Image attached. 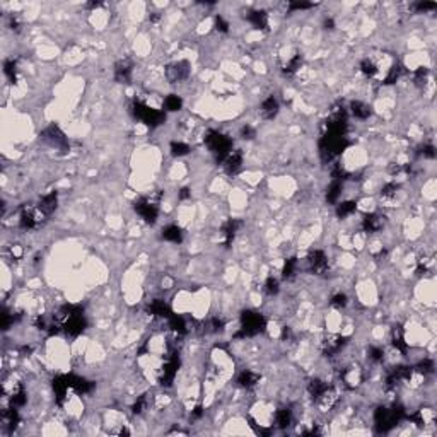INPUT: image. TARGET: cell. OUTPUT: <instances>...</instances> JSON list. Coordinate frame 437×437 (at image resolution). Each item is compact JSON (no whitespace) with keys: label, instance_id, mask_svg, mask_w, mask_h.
<instances>
[{"label":"cell","instance_id":"cell-31","mask_svg":"<svg viewBox=\"0 0 437 437\" xmlns=\"http://www.w3.org/2000/svg\"><path fill=\"white\" fill-rule=\"evenodd\" d=\"M360 72H362L365 77H374V75L379 72V69L371 58H365L360 62Z\"/></svg>","mask_w":437,"mask_h":437},{"label":"cell","instance_id":"cell-34","mask_svg":"<svg viewBox=\"0 0 437 437\" xmlns=\"http://www.w3.org/2000/svg\"><path fill=\"white\" fill-rule=\"evenodd\" d=\"M3 74H5V77L9 79L10 82H14L17 77V63L14 62V60H5V63H3Z\"/></svg>","mask_w":437,"mask_h":437},{"label":"cell","instance_id":"cell-44","mask_svg":"<svg viewBox=\"0 0 437 437\" xmlns=\"http://www.w3.org/2000/svg\"><path fill=\"white\" fill-rule=\"evenodd\" d=\"M241 137L245 138H248V140H251L253 137H255V128L253 127H249V125H246V127H243L241 128Z\"/></svg>","mask_w":437,"mask_h":437},{"label":"cell","instance_id":"cell-4","mask_svg":"<svg viewBox=\"0 0 437 437\" xmlns=\"http://www.w3.org/2000/svg\"><path fill=\"white\" fill-rule=\"evenodd\" d=\"M267 327V321L261 314L253 313V311H246L241 316V329L236 333V338H248V336H255L261 333Z\"/></svg>","mask_w":437,"mask_h":437},{"label":"cell","instance_id":"cell-38","mask_svg":"<svg viewBox=\"0 0 437 437\" xmlns=\"http://www.w3.org/2000/svg\"><path fill=\"white\" fill-rule=\"evenodd\" d=\"M329 304H331V306L335 307V309H343V307H345L347 304H349V299H347V296H345V294L338 292V294H335V296L331 297V300H329Z\"/></svg>","mask_w":437,"mask_h":437},{"label":"cell","instance_id":"cell-23","mask_svg":"<svg viewBox=\"0 0 437 437\" xmlns=\"http://www.w3.org/2000/svg\"><path fill=\"white\" fill-rule=\"evenodd\" d=\"M150 313H152V316H159V318H169L171 314V311H169V307H167V304L164 302V300H161V299H156V300H152V302H150Z\"/></svg>","mask_w":437,"mask_h":437},{"label":"cell","instance_id":"cell-41","mask_svg":"<svg viewBox=\"0 0 437 437\" xmlns=\"http://www.w3.org/2000/svg\"><path fill=\"white\" fill-rule=\"evenodd\" d=\"M145 408H147V396L144 395V396H140V398H138V400L134 403V413L140 415L142 411L145 410Z\"/></svg>","mask_w":437,"mask_h":437},{"label":"cell","instance_id":"cell-28","mask_svg":"<svg viewBox=\"0 0 437 437\" xmlns=\"http://www.w3.org/2000/svg\"><path fill=\"white\" fill-rule=\"evenodd\" d=\"M393 345L396 347V349L400 350V352H407V349H408V345H407V342H405V335H403V329H401L400 327L398 328H395L393 329Z\"/></svg>","mask_w":437,"mask_h":437},{"label":"cell","instance_id":"cell-43","mask_svg":"<svg viewBox=\"0 0 437 437\" xmlns=\"http://www.w3.org/2000/svg\"><path fill=\"white\" fill-rule=\"evenodd\" d=\"M216 27L218 31H222V33H227V31H229V23L222 16H217L216 17Z\"/></svg>","mask_w":437,"mask_h":437},{"label":"cell","instance_id":"cell-33","mask_svg":"<svg viewBox=\"0 0 437 437\" xmlns=\"http://www.w3.org/2000/svg\"><path fill=\"white\" fill-rule=\"evenodd\" d=\"M300 65H302V58H300V55H296V56H292V58L289 60L287 63H285L284 72L287 74V75H292V74H296L297 70L300 69Z\"/></svg>","mask_w":437,"mask_h":437},{"label":"cell","instance_id":"cell-35","mask_svg":"<svg viewBox=\"0 0 437 437\" xmlns=\"http://www.w3.org/2000/svg\"><path fill=\"white\" fill-rule=\"evenodd\" d=\"M190 152V145L185 144V142H173L171 144V154L176 157H181V156H186V154Z\"/></svg>","mask_w":437,"mask_h":437},{"label":"cell","instance_id":"cell-45","mask_svg":"<svg viewBox=\"0 0 437 437\" xmlns=\"http://www.w3.org/2000/svg\"><path fill=\"white\" fill-rule=\"evenodd\" d=\"M415 9H417L418 12H427V10L436 9V3H432V2H420V3H417V5H415Z\"/></svg>","mask_w":437,"mask_h":437},{"label":"cell","instance_id":"cell-12","mask_svg":"<svg viewBox=\"0 0 437 437\" xmlns=\"http://www.w3.org/2000/svg\"><path fill=\"white\" fill-rule=\"evenodd\" d=\"M241 167H243V152L239 149L231 150V152H229V156L224 159L225 173L231 174V176H234V174H238L239 171H241Z\"/></svg>","mask_w":437,"mask_h":437},{"label":"cell","instance_id":"cell-20","mask_svg":"<svg viewBox=\"0 0 437 437\" xmlns=\"http://www.w3.org/2000/svg\"><path fill=\"white\" fill-rule=\"evenodd\" d=\"M350 111H352V114L357 118V120H367V118L372 114L371 106H369L367 103H362V101H352V103H350Z\"/></svg>","mask_w":437,"mask_h":437},{"label":"cell","instance_id":"cell-47","mask_svg":"<svg viewBox=\"0 0 437 437\" xmlns=\"http://www.w3.org/2000/svg\"><path fill=\"white\" fill-rule=\"evenodd\" d=\"M190 196H191V193H190L188 188H183L180 191V200H186V198H190Z\"/></svg>","mask_w":437,"mask_h":437},{"label":"cell","instance_id":"cell-14","mask_svg":"<svg viewBox=\"0 0 437 437\" xmlns=\"http://www.w3.org/2000/svg\"><path fill=\"white\" fill-rule=\"evenodd\" d=\"M382 225H384V217L379 216V214H367L362 218V229L369 234L381 231Z\"/></svg>","mask_w":437,"mask_h":437},{"label":"cell","instance_id":"cell-13","mask_svg":"<svg viewBox=\"0 0 437 437\" xmlns=\"http://www.w3.org/2000/svg\"><path fill=\"white\" fill-rule=\"evenodd\" d=\"M132 72H134V65L130 60H120L114 65V79L120 84H128L132 81Z\"/></svg>","mask_w":437,"mask_h":437},{"label":"cell","instance_id":"cell-36","mask_svg":"<svg viewBox=\"0 0 437 437\" xmlns=\"http://www.w3.org/2000/svg\"><path fill=\"white\" fill-rule=\"evenodd\" d=\"M265 292L268 294V296H277L278 291H280V285H278V280L273 277H268L267 282H265Z\"/></svg>","mask_w":437,"mask_h":437},{"label":"cell","instance_id":"cell-24","mask_svg":"<svg viewBox=\"0 0 437 437\" xmlns=\"http://www.w3.org/2000/svg\"><path fill=\"white\" fill-rule=\"evenodd\" d=\"M248 19L256 29H267L268 27V14L265 10H255V12L249 14Z\"/></svg>","mask_w":437,"mask_h":437},{"label":"cell","instance_id":"cell-16","mask_svg":"<svg viewBox=\"0 0 437 437\" xmlns=\"http://www.w3.org/2000/svg\"><path fill=\"white\" fill-rule=\"evenodd\" d=\"M38 207L41 209V212L45 214L46 217H50L56 210V207H58V195H56L55 191L48 193V195H45L39 200Z\"/></svg>","mask_w":437,"mask_h":437},{"label":"cell","instance_id":"cell-11","mask_svg":"<svg viewBox=\"0 0 437 437\" xmlns=\"http://www.w3.org/2000/svg\"><path fill=\"white\" fill-rule=\"evenodd\" d=\"M307 265H309L311 272L316 275H321L328 270V256L325 251L321 249H314V251L309 253L307 256Z\"/></svg>","mask_w":437,"mask_h":437},{"label":"cell","instance_id":"cell-15","mask_svg":"<svg viewBox=\"0 0 437 437\" xmlns=\"http://www.w3.org/2000/svg\"><path fill=\"white\" fill-rule=\"evenodd\" d=\"M241 227H243V222L238 220V218H229V220L225 222L224 227H222V236H224L225 246H229L232 241H234L236 234H238V231Z\"/></svg>","mask_w":437,"mask_h":437},{"label":"cell","instance_id":"cell-7","mask_svg":"<svg viewBox=\"0 0 437 437\" xmlns=\"http://www.w3.org/2000/svg\"><path fill=\"white\" fill-rule=\"evenodd\" d=\"M159 200H161V193L137 200V202H135V212L144 218L145 222L154 224V222L157 220V217H159Z\"/></svg>","mask_w":437,"mask_h":437},{"label":"cell","instance_id":"cell-8","mask_svg":"<svg viewBox=\"0 0 437 437\" xmlns=\"http://www.w3.org/2000/svg\"><path fill=\"white\" fill-rule=\"evenodd\" d=\"M45 218H46V216L41 212V209H39L38 205L36 207H33V205H31V207H23L21 216H19V225L23 229H26V231H29V229L39 227Z\"/></svg>","mask_w":437,"mask_h":437},{"label":"cell","instance_id":"cell-26","mask_svg":"<svg viewBox=\"0 0 437 437\" xmlns=\"http://www.w3.org/2000/svg\"><path fill=\"white\" fill-rule=\"evenodd\" d=\"M163 238L166 239V241H171V243H181L183 241V232H181V229L178 227V225L171 224V225H167V227H164Z\"/></svg>","mask_w":437,"mask_h":437},{"label":"cell","instance_id":"cell-9","mask_svg":"<svg viewBox=\"0 0 437 437\" xmlns=\"http://www.w3.org/2000/svg\"><path fill=\"white\" fill-rule=\"evenodd\" d=\"M41 135H43V140H46L50 145L56 147V149H60V150L69 149V140H67L65 134H63L56 125H50L48 128L43 130Z\"/></svg>","mask_w":437,"mask_h":437},{"label":"cell","instance_id":"cell-3","mask_svg":"<svg viewBox=\"0 0 437 437\" xmlns=\"http://www.w3.org/2000/svg\"><path fill=\"white\" fill-rule=\"evenodd\" d=\"M205 145L209 147L210 152L216 156L218 163H224V159L229 156V152L232 150V142L229 137L218 134L216 130H210L205 137Z\"/></svg>","mask_w":437,"mask_h":437},{"label":"cell","instance_id":"cell-19","mask_svg":"<svg viewBox=\"0 0 437 437\" xmlns=\"http://www.w3.org/2000/svg\"><path fill=\"white\" fill-rule=\"evenodd\" d=\"M258 382H260V374H256L253 371H243L238 376V384L245 389H253Z\"/></svg>","mask_w":437,"mask_h":437},{"label":"cell","instance_id":"cell-18","mask_svg":"<svg viewBox=\"0 0 437 437\" xmlns=\"http://www.w3.org/2000/svg\"><path fill=\"white\" fill-rule=\"evenodd\" d=\"M260 113H261V116H263L265 120H273V118L277 116V113H278V101L273 98V96L267 98L263 103H261Z\"/></svg>","mask_w":437,"mask_h":437},{"label":"cell","instance_id":"cell-21","mask_svg":"<svg viewBox=\"0 0 437 437\" xmlns=\"http://www.w3.org/2000/svg\"><path fill=\"white\" fill-rule=\"evenodd\" d=\"M329 388V386L327 384L325 381H321V379H313V381L307 384V391H309L311 398H313L314 401H318L321 398V396L327 393V389Z\"/></svg>","mask_w":437,"mask_h":437},{"label":"cell","instance_id":"cell-17","mask_svg":"<svg viewBox=\"0 0 437 437\" xmlns=\"http://www.w3.org/2000/svg\"><path fill=\"white\" fill-rule=\"evenodd\" d=\"M347 345V338L342 335H336V336H331V338H328L327 342H325V354H328V355H336V354L342 352V349Z\"/></svg>","mask_w":437,"mask_h":437},{"label":"cell","instance_id":"cell-22","mask_svg":"<svg viewBox=\"0 0 437 437\" xmlns=\"http://www.w3.org/2000/svg\"><path fill=\"white\" fill-rule=\"evenodd\" d=\"M292 410L291 408H280L275 411V425L278 429H287L292 424Z\"/></svg>","mask_w":437,"mask_h":437},{"label":"cell","instance_id":"cell-37","mask_svg":"<svg viewBox=\"0 0 437 437\" xmlns=\"http://www.w3.org/2000/svg\"><path fill=\"white\" fill-rule=\"evenodd\" d=\"M401 72H403L401 65H393L391 69H389L388 75H386V77H384V84H395V82L400 79Z\"/></svg>","mask_w":437,"mask_h":437},{"label":"cell","instance_id":"cell-32","mask_svg":"<svg viewBox=\"0 0 437 437\" xmlns=\"http://www.w3.org/2000/svg\"><path fill=\"white\" fill-rule=\"evenodd\" d=\"M296 273H297V260H296V258H289V260L285 261V265H284L282 275H284V278L291 280V278L296 277Z\"/></svg>","mask_w":437,"mask_h":437},{"label":"cell","instance_id":"cell-46","mask_svg":"<svg viewBox=\"0 0 437 437\" xmlns=\"http://www.w3.org/2000/svg\"><path fill=\"white\" fill-rule=\"evenodd\" d=\"M313 7V3H302V2H297V3H291V9L292 10H304V9H309Z\"/></svg>","mask_w":437,"mask_h":437},{"label":"cell","instance_id":"cell-39","mask_svg":"<svg viewBox=\"0 0 437 437\" xmlns=\"http://www.w3.org/2000/svg\"><path fill=\"white\" fill-rule=\"evenodd\" d=\"M413 372H418V374H424V376L431 374V372H434V362H432L431 359H425L424 362H420L413 369Z\"/></svg>","mask_w":437,"mask_h":437},{"label":"cell","instance_id":"cell-6","mask_svg":"<svg viewBox=\"0 0 437 437\" xmlns=\"http://www.w3.org/2000/svg\"><path fill=\"white\" fill-rule=\"evenodd\" d=\"M132 111H134L137 120H140L142 123H145L147 127H152V128L163 125L164 120H166V113H164V111L154 109V108H150V106H147L145 103H140V101L134 103Z\"/></svg>","mask_w":437,"mask_h":437},{"label":"cell","instance_id":"cell-29","mask_svg":"<svg viewBox=\"0 0 437 437\" xmlns=\"http://www.w3.org/2000/svg\"><path fill=\"white\" fill-rule=\"evenodd\" d=\"M400 186L396 183H388V185L382 186L381 190V198L386 200V202H391V200L396 198V193H398Z\"/></svg>","mask_w":437,"mask_h":437},{"label":"cell","instance_id":"cell-27","mask_svg":"<svg viewBox=\"0 0 437 437\" xmlns=\"http://www.w3.org/2000/svg\"><path fill=\"white\" fill-rule=\"evenodd\" d=\"M355 210H357V202H354V200H347V202L338 203V207H336V216L345 218V217L352 216Z\"/></svg>","mask_w":437,"mask_h":437},{"label":"cell","instance_id":"cell-25","mask_svg":"<svg viewBox=\"0 0 437 437\" xmlns=\"http://www.w3.org/2000/svg\"><path fill=\"white\" fill-rule=\"evenodd\" d=\"M342 190H343V181L340 180H333L331 185H329L328 191H327V202L328 203H336L342 195Z\"/></svg>","mask_w":437,"mask_h":437},{"label":"cell","instance_id":"cell-5","mask_svg":"<svg viewBox=\"0 0 437 437\" xmlns=\"http://www.w3.org/2000/svg\"><path fill=\"white\" fill-rule=\"evenodd\" d=\"M349 147V140L347 137H336V135H323L320 142V154L323 161H331L336 156L343 152Z\"/></svg>","mask_w":437,"mask_h":437},{"label":"cell","instance_id":"cell-30","mask_svg":"<svg viewBox=\"0 0 437 437\" xmlns=\"http://www.w3.org/2000/svg\"><path fill=\"white\" fill-rule=\"evenodd\" d=\"M183 106V99L176 94H169L164 99V108L166 111H180Z\"/></svg>","mask_w":437,"mask_h":437},{"label":"cell","instance_id":"cell-42","mask_svg":"<svg viewBox=\"0 0 437 437\" xmlns=\"http://www.w3.org/2000/svg\"><path fill=\"white\" fill-rule=\"evenodd\" d=\"M420 154H422V156H424V157H427V159H434V157H436V149H434V145L425 144V145L420 149Z\"/></svg>","mask_w":437,"mask_h":437},{"label":"cell","instance_id":"cell-10","mask_svg":"<svg viewBox=\"0 0 437 437\" xmlns=\"http://www.w3.org/2000/svg\"><path fill=\"white\" fill-rule=\"evenodd\" d=\"M190 72H191L190 63L186 62V60H180V62H174V63H171V65H167L166 77H167V81H169V82L176 84V82L186 81V79L190 77Z\"/></svg>","mask_w":437,"mask_h":437},{"label":"cell","instance_id":"cell-2","mask_svg":"<svg viewBox=\"0 0 437 437\" xmlns=\"http://www.w3.org/2000/svg\"><path fill=\"white\" fill-rule=\"evenodd\" d=\"M403 417V408L401 407H379L374 413V425L379 432H388L389 429H393Z\"/></svg>","mask_w":437,"mask_h":437},{"label":"cell","instance_id":"cell-40","mask_svg":"<svg viewBox=\"0 0 437 437\" xmlns=\"http://www.w3.org/2000/svg\"><path fill=\"white\" fill-rule=\"evenodd\" d=\"M369 359L374 360V362H381L384 359V350L381 347H371L369 349Z\"/></svg>","mask_w":437,"mask_h":437},{"label":"cell","instance_id":"cell-1","mask_svg":"<svg viewBox=\"0 0 437 437\" xmlns=\"http://www.w3.org/2000/svg\"><path fill=\"white\" fill-rule=\"evenodd\" d=\"M55 323L58 325L60 329L70 336L81 335L85 329V316L81 306H74V304H67L62 306L55 314Z\"/></svg>","mask_w":437,"mask_h":437}]
</instances>
